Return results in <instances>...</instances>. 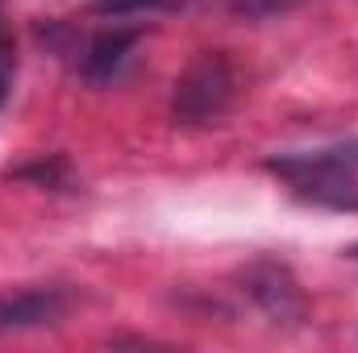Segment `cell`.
I'll return each instance as SVG.
<instances>
[{
	"instance_id": "obj_4",
	"label": "cell",
	"mask_w": 358,
	"mask_h": 353,
	"mask_svg": "<svg viewBox=\"0 0 358 353\" xmlns=\"http://www.w3.org/2000/svg\"><path fill=\"white\" fill-rule=\"evenodd\" d=\"M71 312V291L67 287H21L0 295V333H29L59 324Z\"/></svg>"
},
{
	"instance_id": "obj_9",
	"label": "cell",
	"mask_w": 358,
	"mask_h": 353,
	"mask_svg": "<svg viewBox=\"0 0 358 353\" xmlns=\"http://www.w3.org/2000/svg\"><path fill=\"white\" fill-rule=\"evenodd\" d=\"M113 4H117V0H100V8H113Z\"/></svg>"
},
{
	"instance_id": "obj_6",
	"label": "cell",
	"mask_w": 358,
	"mask_h": 353,
	"mask_svg": "<svg viewBox=\"0 0 358 353\" xmlns=\"http://www.w3.org/2000/svg\"><path fill=\"white\" fill-rule=\"evenodd\" d=\"M0 71H17V59H13V29H8V8L0 0Z\"/></svg>"
},
{
	"instance_id": "obj_8",
	"label": "cell",
	"mask_w": 358,
	"mask_h": 353,
	"mask_svg": "<svg viewBox=\"0 0 358 353\" xmlns=\"http://www.w3.org/2000/svg\"><path fill=\"white\" fill-rule=\"evenodd\" d=\"M346 258H350V262H358V246H350V250H346Z\"/></svg>"
},
{
	"instance_id": "obj_5",
	"label": "cell",
	"mask_w": 358,
	"mask_h": 353,
	"mask_svg": "<svg viewBox=\"0 0 358 353\" xmlns=\"http://www.w3.org/2000/svg\"><path fill=\"white\" fill-rule=\"evenodd\" d=\"M246 295L267 312L275 324H292L304 316V295L292 278V270L279 262H255L246 270Z\"/></svg>"
},
{
	"instance_id": "obj_2",
	"label": "cell",
	"mask_w": 358,
	"mask_h": 353,
	"mask_svg": "<svg viewBox=\"0 0 358 353\" xmlns=\"http://www.w3.org/2000/svg\"><path fill=\"white\" fill-rule=\"evenodd\" d=\"M242 88L238 63L225 50H200L176 80L171 91V117L179 125H217Z\"/></svg>"
},
{
	"instance_id": "obj_3",
	"label": "cell",
	"mask_w": 358,
	"mask_h": 353,
	"mask_svg": "<svg viewBox=\"0 0 358 353\" xmlns=\"http://www.w3.org/2000/svg\"><path fill=\"white\" fill-rule=\"evenodd\" d=\"M142 29L138 25H113V29H96L76 46V71L88 80L92 88H108L117 80H125L138 46H142Z\"/></svg>"
},
{
	"instance_id": "obj_1",
	"label": "cell",
	"mask_w": 358,
	"mask_h": 353,
	"mask_svg": "<svg viewBox=\"0 0 358 353\" xmlns=\"http://www.w3.org/2000/svg\"><path fill=\"white\" fill-rule=\"evenodd\" d=\"M267 171L287 183V191L313 208L358 212V137L317 146V150H287L267 158Z\"/></svg>"
},
{
	"instance_id": "obj_7",
	"label": "cell",
	"mask_w": 358,
	"mask_h": 353,
	"mask_svg": "<svg viewBox=\"0 0 358 353\" xmlns=\"http://www.w3.org/2000/svg\"><path fill=\"white\" fill-rule=\"evenodd\" d=\"M8 88H13V71H0V108L8 100Z\"/></svg>"
}]
</instances>
